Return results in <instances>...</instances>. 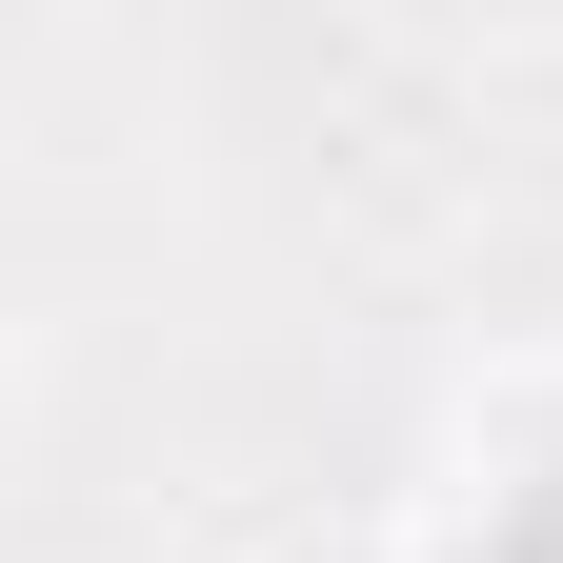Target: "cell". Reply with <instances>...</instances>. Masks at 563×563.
<instances>
[{
    "mask_svg": "<svg viewBox=\"0 0 563 563\" xmlns=\"http://www.w3.org/2000/svg\"><path fill=\"white\" fill-rule=\"evenodd\" d=\"M504 563H563V463H543L523 504H504Z\"/></svg>",
    "mask_w": 563,
    "mask_h": 563,
    "instance_id": "1",
    "label": "cell"
}]
</instances>
